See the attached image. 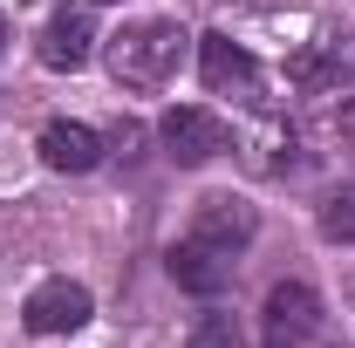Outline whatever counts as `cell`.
I'll return each mask as SVG.
<instances>
[{"mask_svg":"<svg viewBox=\"0 0 355 348\" xmlns=\"http://www.w3.org/2000/svg\"><path fill=\"white\" fill-rule=\"evenodd\" d=\"M42 164L48 171H69V177H83L103 164V137L89 130V123H69V116H55V123H42Z\"/></svg>","mask_w":355,"mask_h":348,"instance_id":"9","label":"cell"},{"mask_svg":"<svg viewBox=\"0 0 355 348\" xmlns=\"http://www.w3.org/2000/svg\"><path fill=\"white\" fill-rule=\"evenodd\" d=\"M335 137H342V143H355V89L342 96V110H335Z\"/></svg>","mask_w":355,"mask_h":348,"instance_id":"14","label":"cell"},{"mask_svg":"<svg viewBox=\"0 0 355 348\" xmlns=\"http://www.w3.org/2000/svg\"><path fill=\"white\" fill-rule=\"evenodd\" d=\"M287 82L301 89V96H335V89H349L355 82V35L335 28V35L308 42L294 62H287Z\"/></svg>","mask_w":355,"mask_h":348,"instance_id":"2","label":"cell"},{"mask_svg":"<svg viewBox=\"0 0 355 348\" xmlns=\"http://www.w3.org/2000/svg\"><path fill=\"white\" fill-rule=\"evenodd\" d=\"M198 69H205V89H212V96H239V103H253V110L266 103V96H260V89H266L260 82V62L232 42V35H205V42H198Z\"/></svg>","mask_w":355,"mask_h":348,"instance_id":"3","label":"cell"},{"mask_svg":"<svg viewBox=\"0 0 355 348\" xmlns=\"http://www.w3.org/2000/svg\"><path fill=\"white\" fill-rule=\"evenodd\" d=\"M321 348H342V342H321Z\"/></svg>","mask_w":355,"mask_h":348,"instance_id":"16","label":"cell"},{"mask_svg":"<svg viewBox=\"0 0 355 348\" xmlns=\"http://www.w3.org/2000/svg\"><path fill=\"white\" fill-rule=\"evenodd\" d=\"M35 55H42L48 69H83L89 55H96V21H89L83 7L48 14V28H42V42H35Z\"/></svg>","mask_w":355,"mask_h":348,"instance_id":"10","label":"cell"},{"mask_svg":"<svg viewBox=\"0 0 355 348\" xmlns=\"http://www.w3.org/2000/svg\"><path fill=\"white\" fill-rule=\"evenodd\" d=\"M0 42H7V21H0Z\"/></svg>","mask_w":355,"mask_h":348,"instance_id":"15","label":"cell"},{"mask_svg":"<svg viewBox=\"0 0 355 348\" xmlns=\"http://www.w3.org/2000/svg\"><path fill=\"white\" fill-rule=\"evenodd\" d=\"M171 280L184 287V294H198V301H212V294H225L232 287V266H239V253H225V246H212V239H198V232H184L171 246Z\"/></svg>","mask_w":355,"mask_h":348,"instance_id":"4","label":"cell"},{"mask_svg":"<svg viewBox=\"0 0 355 348\" xmlns=\"http://www.w3.org/2000/svg\"><path fill=\"white\" fill-rule=\"evenodd\" d=\"M184 348H246V342H239L232 314H205V321L191 328V342H184Z\"/></svg>","mask_w":355,"mask_h":348,"instance_id":"13","label":"cell"},{"mask_svg":"<svg viewBox=\"0 0 355 348\" xmlns=\"http://www.w3.org/2000/svg\"><path fill=\"white\" fill-rule=\"evenodd\" d=\"M184 48H191V35L178 21H130V28L110 35L103 62L123 89H164L178 76V62H184Z\"/></svg>","mask_w":355,"mask_h":348,"instance_id":"1","label":"cell"},{"mask_svg":"<svg viewBox=\"0 0 355 348\" xmlns=\"http://www.w3.org/2000/svg\"><path fill=\"white\" fill-rule=\"evenodd\" d=\"M321 232H328L335 246H355V184H342V191L321 205Z\"/></svg>","mask_w":355,"mask_h":348,"instance_id":"12","label":"cell"},{"mask_svg":"<svg viewBox=\"0 0 355 348\" xmlns=\"http://www.w3.org/2000/svg\"><path fill=\"white\" fill-rule=\"evenodd\" d=\"M232 150H239V164H246V171L280 177V171H294L301 137H294V123H287V116H260V123H246V137H239Z\"/></svg>","mask_w":355,"mask_h":348,"instance_id":"8","label":"cell"},{"mask_svg":"<svg viewBox=\"0 0 355 348\" xmlns=\"http://www.w3.org/2000/svg\"><path fill=\"white\" fill-rule=\"evenodd\" d=\"M21 321H28V335H76L89 321V287L76 280H42L28 307H21Z\"/></svg>","mask_w":355,"mask_h":348,"instance_id":"7","label":"cell"},{"mask_svg":"<svg viewBox=\"0 0 355 348\" xmlns=\"http://www.w3.org/2000/svg\"><path fill=\"white\" fill-rule=\"evenodd\" d=\"M191 232H198V239H212V246H225V253H239V246L260 232V218H253L246 198H225V191H219V198H205V205H198Z\"/></svg>","mask_w":355,"mask_h":348,"instance_id":"11","label":"cell"},{"mask_svg":"<svg viewBox=\"0 0 355 348\" xmlns=\"http://www.w3.org/2000/svg\"><path fill=\"white\" fill-rule=\"evenodd\" d=\"M314 328H321V294L308 280H280L266 294V348H308Z\"/></svg>","mask_w":355,"mask_h":348,"instance_id":"5","label":"cell"},{"mask_svg":"<svg viewBox=\"0 0 355 348\" xmlns=\"http://www.w3.org/2000/svg\"><path fill=\"white\" fill-rule=\"evenodd\" d=\"M157 137H164V150H171V164H212L219 150H232V130H225L212 110H171L164 123H157Z\"/></svg>","mask_w":355,"mask_h":348,"instance_id":"6","label":"cell"}]
</instances>
